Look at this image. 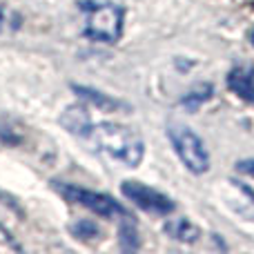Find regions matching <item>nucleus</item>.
<instances>
[{
  "label": "nucleus",
  "instance_id": "obj_1",
  "mask_svg": "<svg viewBox=\"0 0 254 254\" xmlns=\"http://www.w3.org/2000/svg\"><path fill=\"white\" fill-rule=\"evenodd\" d=\"M85 138H92L103 152H107L112 158L121 161L127 167L138 165L145 152L143 138L125 125H116V123L92 125Z\"/></svg>",
  "mask_w": 254,
  "mask_h": 254
},
{
  "label": "nucleus",
  "instance_id": "obj_2",
  "mask_svg": "<svg viewBox=\"0 0 254 254\" xmlns=\"http://www.w3.org/2000/svg\"><path fill=\"white\" fill-rule=\"evenodd\" d=\"M85 36L96 43H116L123 34V7L110 0H83Z\"/></svg>",
  "mask_w": 254,
  "mask_h": 254
},
{
  "label": "nucleus",
  "instance_id": "obj_3",
  "mask_svg": "<svg viewBox=\"0 0 254 254\" xmlns=\"http://www.w3.org/2000/svg\"><path fill=\"white\" fill-rule=\"evenodd\" d=\"M167 136H170L179 158L185 163L190 172L203 174V172L210 170V154H207L205 143L198 138V134H194L190 127L181 123H172L167 127Z\"/></svg>",
  "mask_w": 254,
  "mask_h": 254
},
{
  "label": "nucleus",
  "instance_id": "obj_4",
  "mask_svg": "<svg viewBox=\"0 0 254 254\" xmlns=\"http://www.w3.org/2000/svg\"><path fill=\"white\" fill-rule=\"evenodd\" d=\"M54 188L67 198V201L76 203V205H83L87 210H92L94 214L103 216V219H119V216H129V212L121 205L119 201H114L112 196L101 192H92V190H83L78 185L71 183H61V181H54Z\"/></svg>",
  "mask_w": 254,
  "mask_h": 254
},
{
  "label": "nucleus",
  "instance_id": "obj_5",
  "mask_svg": "<svg viewBox=\"0 0 254 254\" xmlns=\"http://www.w3.org/2000/svg\"><path fill=\"white\" fill-rule=\"evenodd\" d=\"M121 190H123L125 196L129 198V201H134L140 210L152 212V214L165 216V214H172L176 207L170 196H165L163 192L149 188V185L140 183V181H125Z\"/></svg>",
  "mask_w": 254,
  "mask_h": 254
},
{
  "label": "nucleus",
  "instance_id": "obj_6",
  "mask_svg": "<svg viewBox=\"0 0 254 254\" xmlns=\"http://www.w3.org/2000/svg\"><path fill=\"white\" fill-rule=\"evenodd\" d=\"M228 87L243 101L254 103V67H234L228 76Z\"/></svg>",
  "mask_w": 254,
  "mask_h": 254
},
{
  "label": "nucleus",
  "instance_id": "obj_7",
  "mask_svg": "<svg viewBox=\"0 0 254 254\" xmlns=\"http://www.w3.org/2000/svg\"><path fill=\"white\" fill-rule=\"evenodd\" d=\"M63 125L71 131V134H78V136H87L89 127H92V121H89V114L85 107L78 105H71L69 110L63 114Z\"/></svg>",
  "mask_w": 254,
  "mask_h": 254
},
{
  "label": "nucleus",
  "instance_id": "obj_8",
  "mask_svg": "<svg viewBox=\"0 0 254 254\" xmlns=\"http://www.w3.org/2000/svg\"><path fill=\"white\" fill-rule=\"evenodd\" d=\"M74 92H78V96L83 98V101L92 103L94 107H98V110H103V112H114V110H119V107H123L121 101H116V98L107 96V94H103V92H96V89H92V87L74 85Z\"/></svg>",
  "mask_w": 254,
  "mask_h": 254
},
{
  "label": "nucleus",
  "instance_id": "obj_9",
  "mask_svg": "<svg viewBox=\"0 0 254 254\" xmlns=\"http://www.w3.org/2000/svg\"><path fill=\"white\" fill-rule=\"evenodd\" d=\"M165 232L170 234L172 239L176 241H183V243H194L198 239V228L194 223H190L188 219H172L165 223Z\"/></svg>",
  "mask_w": 254,
  "mask_h": 254
},
{
  "label": "nucleus",
  "instance_id": "obj_10",
  "mask_svg": "<svg viewBox=\"0 0 254 254\" xmlns=\"http://www.w3.org/2000/svg\"><path fill=\"white\" fill-rule=\"evenodd\" d=\"M228 183L232 185L234 190H239V192H241L243 196H246V198H243V201H246V205H241L237 212H241L243 216H250V219L254 221V190H252V188H248V185H243V183H239V181H234V179H232V181H228Z\"/></svg>",
  "mask_w": 254,
  "mask_h": 254
},
{
  "label": "nucleus",
  "instance_id": "obj_11",
  "mask_svg": "<svg viewBox=\"0 0 254 254\" xmlns=\"http://www.w3.org/2000/svg\"><path fill=\"white\" fill-rule=\"evenodd\" d=\"M212 96V85H198L194 92H190L188 96L183 98V105L190 107V110H196L201 103H205L207 98Z\"/></svg>",
  "mask_w": 254,
  "mask_h": 254
},
{
  "label": "nucleus",
  "instance_id": "obj_12",
  "mask_svg": "<svg viewBox=\"0 0 254 254\" xmlns=\"http://www.w3.org/2000/svg\"><path fill=\"white\" fill-rule=\"evenodd\" d=\"M119 234H121V246H123L125 250H136V248H138V232H136V228L129 223V216L123 221Z\"/></svg>",
  "mask_w": 254,
  "mask_h": 254
},
{
  "label": "nucleus",
  "instance_id": "obj_13",
  "mask_svg": "<svg viewBox=\"0 0 254 254\" xmlns=\"http://www.w3.org/2000/svg\"><path fill=\"white\" fill-rule=\"evenodd\" d=\"M71 232H74V237H78V239H94V237H98V228L92 223V221H78V223L71 228Z\"/></svg>",
  "mask_w": 254,
  "mask_h": 254
},
{
  "label": "nucleus",
  "instance_id": "obj_14",
  "mask_svg": "<svg viewBox=\"0 0 254 254\" xmlns=\"http://www.w3.org/2000/svg\"><path fill=\"white\" fill-rule=\"evenodd\" d=\"M237 170L241 172V174H248L254 179V158H248V161H239L237 163Z\"/></svg>",
  "mask_w": 254,
  "mask_h": 254
},
{
  "label": "nucleus",
  "instance_id": "obj_15",
  "mask_svg": "<svg viewBox=\"0 0 254 254\" xmlns=\"http://www.w3.org/2000/svg\"><path fill=\"white\" fill-rule=\"evenodd\" d=\"M252 45H254V31H252Z\"/></svg>",
  "mask_w": 254,
  "mask_h": 254
}]
</instances>
